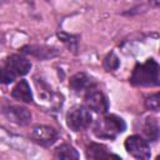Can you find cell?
<instances>
[{"mask_svg":"<svg viewBox=\"0 0 160 160\" xmlns=\"http://www.w3.org/2000/svg\"><path fill=\"white\" fill-rule=\"evenodd\" d=\"M125 149L131 156H134L136 159L146 160L151 156V151H150V146H149L148 141L144 140L139 135L129 136L125 140Z\"/></svg>","mask_w":160,"mask_h":160,"instance_id":"4","label":"cell"},{"mask_svg":"<svg viewBox=\"0 0 160 160\" xmlns=\"http://www.w3.org/2000/svg\"><path fill=\"white\" fill-rule=\"evenodd\" d=\"M4 114L10 121H12V122H15L18 125H21V126L28 125L30 122V120H31V112L26 108H21V106L5 108Z\"/></svg>","mask_w":160,"mask_h":160,"instance_id":"8","label":"cell"},{"mask_svg":"<svg viewBox=\"0 0 160 160\" xmlns=\"http://www.w3.org/2000/svg\"><path fill=\"white\" fill-rule=\"evenodd\" d=\"M86 158L88 159H108V158H116L119 159L118 155L111 154L108 151L106 146L96 142H91L88 149H86Z\"/></svg>","mask_w":160,"mask_h":160,"instance_id":"10","label":"cell"},{"mask_svg":"<svg viewBox=\"0 0 160 160\" xmlns=\"http://www.w3.org/2000/svg\"><path fill=\"white\" fill-rule=\"evenodd\" d=\"M54 158L55 159H68V160H71V159H79V154H78V151L71 145L62 144V145H60V146H58L55 149Z\"/></svg>","mask_w":160,"mask_h":160,"instance_id":"14","label":"cell"},{"mask_svg":"<svg viewBox=\"0 0 160 160\" xmlns=\"http://www.w3.org/2000/svg\"><path fill=\"white\" fill-rule=\"evenodd\" d=\"M145 106L149 109V110H152V111H159L160 109V98H159V92L146 98L145 100Z\"/></svg>","mask_w":160,"mask_h":160,"instance_id":"17","label":"cell"},{"mask_svg":"<svg viewBox=\"0 0 160 160\" xmlns=\"http://www.w3.org/2000/svg\"><path fill=\"white\" fill-rule=\"evenodd\" d=\"M86 106L99 114H105L109 110V100L108 98L95 86H90L85 94Z\"/></svg>","mask_w":160,"mask_h":160,"instance_id":"5","label":"cell"},{"mask_svg":"<svg viewBox=\"0 0 160 160\" xmlns=\"http://www.w3.org/2000/svg\"><path fill=\"white\" fill-rule=\"evenodd\" d=\"M150 1H151L154 5H159V2H160V0H150Z\"/></svg>","mask_w":160,"mask_h":160,"instance_id":"18","label":"cell"},{"mask_svg":"<svg viewBox=\"0 0 160 160\" xmlns=\"http://www.w3.org/2000/svg\"><path fill=\"white\" fill-rule=\"evenodd\" d=\"M31 140L41 146H50L58 140V131L50 126L38 125L30 132Z\"/></svg>","mask_w":160,"mask_h":160,"instance_id":"6","label":"cell"},{"mask_svg":"<svg viewBox=\"0 0 160 160\" xmlns=\"http://www.w3.org/2000/svg\"><path fill=\"white\" fill-rule=\"evenodd\" d=\"M4 65H5L16 78H18V76H24V75H26V74L30 71V69H31V62H30L26 58H24V56H21V55H18V54H14V55L9 56V58L5 60Z\"/></svg>","mask_w":160,"mask_h":160,"instance_id":"7","label":"cell"},{"mask_svg":"<svg viewBox=\"0 0 160 160\" xmlns=\"http://www.w3.org/2000/svg\"><path fill=\"white\" fill-rule=\"evenodd\" d=\"M21 52L34 55L39 59H48V58H52V56L56 55V51H54V49H50V48H46V46H39V45L25 46V48H22Z\"/></svg>","mask_w":160,"mask_h":160,"instance_id":"12","label":"cell"},{"mask_svg":"<svg viewBox=\"0 0 160 160\" xmlns=\"http://www.w3.org/2000/svg\"><path fill=\"white\" fill-rule=\"evenodd\" d=\"M126 129L125 121L116 115H106L94 125V134L100 139H115Z\"/></svg>","mask_w":160,"mask_h":160,"instance_id":"2","label":"cell"},{"mask_svg":"<svg viewBox=\"0 0 160 160\" xmlns=\"http://www.w3.org/2000/svg\"><path fill=\"white\" fill-rule=\"evenodd\" d=\"M131 84L135 86H156L159 85V64L154 59L138 64L132 71Z\"/></svg>","mask_w":160,"mask_h":160,"instance_id":"1","label":"cell"},{"mask_svg":"<svg viewBox=\"0 0 160 160\" xmlns=\"http://www.w3.org/2000/svg\"><path fill=\"white\" fill-rule=\"evenodd\" d=\"M69 85L75 92H81L91 86V79L85 72H78L70 78Z\"/></svg>","mask_w":160,"mask_h":160,"instance_id":"11","label":"cell"},{"mask_svg":"<svg viewBox=\"0 0 160 160\" xmlns=\"http://www.w3.org/2000/svg\"><path fill=\"white\" fill-rule=\"evenodd\" d=\"M11 96L19 101L24 102H32V94L30 90V86L26 80H20L12 89Z\"/></svg>","mask_w":160,"mask_h":160,"instance_id":"9","label":"cell"},{"mask_svg":"<svg viewBox=\"0 0 160 160\" xmlns=\"http://www.w3.org/2000/svg\"><path fill=\"white\" fill-rule=\"evenodd\" d=\"M92 116L88 106L76 105L66 115V124L72 131H82L91 124Z\"/></svg>","mask_w":160,"mask_h":160,"instance_id":"3","label":"cell"},{"mask_svg":"<svg viewBox=\"0 0 160 160\" xmlns=\"http://www.w3.org/2000/svg\"><path fill=\"white\" fill-rule=\"evenodd\" d=\"M144 135L146 136V141H156L159 138V124L155 118H146L144 124Z\"/></svg>","mask_w":160,"mask_h":160,"instance_id":"13","label":"cell"},{"mask_svg":"<svg viewBox=\"0 0 160 160\" xmlns=\"http://www.w3.org/2000/svg\"><path fill=\"white\" fill-rule=\"evenodd\" d=\"M120 65V61H119V58L114 54V52H110L105 60H104V68L108 70V71H114L119 68Z\"/></svg>","mask_w":160,"mask_h":160,"instance_id":"15","label":"cell"},{"mask_svg":"<svg viewBox=\"0 0 160 160\" xmlns=\"http://www.w3.org/2000/svg\"><path fill=\"white\" fill-rule=\"evenodd\" d=\"M16 79V76L5 66H0V84H10Z\"/></svg>","mask_w":160,"mask_h":160,"instance_id":"16","label":"cell"}]
</instances>
